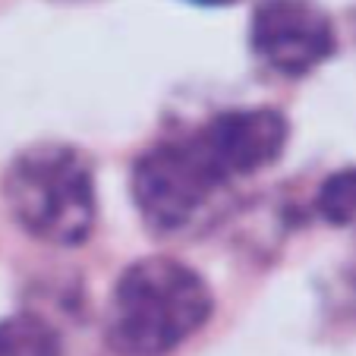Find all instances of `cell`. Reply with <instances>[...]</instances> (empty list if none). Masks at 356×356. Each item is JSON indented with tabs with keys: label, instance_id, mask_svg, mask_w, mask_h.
<instances>
[{
	"label": "cell",
	"instance_id": "6da1fadb",
	"mask_svg": "<svg viewBox=\"0 0 356 356\" xmlns=\"http://www.w3.org/2000/svg\"><path fill=\"white\" fill-rule=\"evenodd\" d=\"M209 284L177 259H139L120 275L108 309V341L120 356H168L211 318Z\"/></svg>",
	"mask_w": 356,
	"mask_h": 356
},
{
	"label": "cell",
	"instance_id": "7a4b0ae2",
	"mask_svg": "<svg viewBox=\"0 0 356 356\" xmlns=\"http://www.w3.org/2000/svg\"><path fill=\"white\" fill-rule=\"evenodd\" d=\"M3 193L19 227L51 246H79L95 227V177L76 148L35 145L22 152Z\"/></svg>",
	"mask_w": 356,
	"mask_h": 356
},
{
	"label": "cell",
	"instance_id": "3957f363",
	"mask_svg": "<svg viewBox=\"0 0 356 356\" xmlns=\"http://www.w3.org/2000/svg\"><path fill=\"white\" fill-rule=\"evenodd\" d=\"M133 202L155 234H180L221 202L230 180L211 164L195 136L148 148L133 168Z\"/></svg>",
	"mask_w": 356,
	"mask_h": 356
},
{
	"label": "cell",
	"instance_id": "277c9868",
	"mask_svg": "<svg viewBox=\"0 0 356 356\" xmlns=\"http://www.w3.org/2000/svg\"><path fill=\"white\" fill-rule=\"evenodd\" d=\"M249 44L275 73L306 76L337 51V32L316 0H262L252 10Z\"/></svg>",
	"mask_w": 356,
	"mask_h": 356
},
{
	"label": "cell",
	"instance_id": "5b68a950",
	"mask_svg": "<svg viewBox=\"0 0 356 356\" xmlns=\"http://www.w3.org/2000/svg\"><path fill=\"white\" fill-rule=\"evenodd\" d=\"M193 136L227 180H240L259 174L281 158L290 127L281 111L240 108L218 114Z\"/></svg>",
	"mask_w": 356,
	"mask_h": 356
},
{
	"label": "cell",
	"instance_id": "8992f818",
	"mask_svg": "<svg viewBox=\"0 0 356 356\" xmlns=\"http://www.w3.org/2000/svg\"><path fill=\"white\" fill-rule=\"evenodd\" d=\"M0 356H60V334L41 316H10L0 322Z\"/></svg>",
	"mask_w": 356,
	"mask_h": 356
},
{
	"label": "cell",
	"instance_id": "52a82bcc",
	"mask_svg": "<svg viewBox=\"0 0 356 356\" xmlns=\"http://www.w3.org/2000/svg\"><path fill=\"white\" fill-rule=\"evenodd\" d=\"M316 205L334 227H356V168L328 177L318 189Z\"/></svg>",
	"mask_w": 356,
	"mask_h": 356
},
{
	"label": "cell",
	"instance_id": "ba28073f",
	"mask_svg": "<svg viewBox=\"0 0 356 356\" xmlns=\"http://www.w3.org/2000/svg\"><path fill=\"white\" fill-rule=\"evenodd\" d=\"M189 3H199V7H227V3H236V0H189Z\"/></svg>",
	"mask_w": 356,
	"mask_h": 356
}]
</instances>
